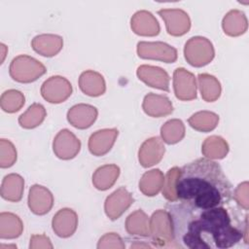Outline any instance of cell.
I'll return each mask as SVG.
<instances>
[{
    "label": "cell",
    "mask_w": 249,
    "mask_h": 249,
    "mask_svg": "<svg viewBox=\"0 0 249 249\" xmlns=\"http://www.w3.org/2000/svg\"><path fill=\"white\" fill-rule=\"evenodd\" d=\"M166 210L171 217L177 247L227 249L241 239L248 243L247 214L243 223L237 225L224 206L196 208L182 202H170Z\"/></svg>",
    "instance_id": "1"
},
{
    "label": "cell",
    "mask_w": 249,
    "mask_h": 249,
    "mask_svg": "<svg viewBox=\"0 0 249 249\" xmlns=\"http://www.w3.org/2000/svg\"><path fill=\"white\" fill-rule=\"evenodd\" d=\"M176 195L189 206L212 208L230 203L232 186L218 162L200 158L180 168Z\"/></svg>",
    "instance_id": "2"
},
{
    "label": "cell",
    "mask_w": 249,
    "mask_h": 249,
    "mask_svg": "<svg viewBox=\"0 0 249 249\" xmlns=\"http://www.w3.org/2000/svg\"><path fill=\"white\" fill-rule=\"evenodd\" d=\"M46 72L47 69L42 62L26 54L16 56L9 67V74L11 78L23 84L36 81Z\"/></svg>",
    "instance_id": "3"
},
{
    "label": "cell",
    "mask_w": 249,
    "mask_h": 249,
    "mask_svg": "<svg viewBox=\"0 0 249 249\" xmlns=\"http://www.w3.org/2000/svg\"><path fill=\"white\" fill-rule=\"evenodd\" d=\"M150 236L156 247H169L175 243L171 217L166 209H159L152 214Z\"/></svg>",
    "instance_id": "4"
},
{
    "label": "cell",
    "mask_w": 249,
    "mask_h": 249,
    "mask_svg": "<svg viewBox=\"0 0 249 249\" xmlns=\"http://www.w3.org/2000/svg\"><path fill=\"white\" fill-rule=\"evenodd\" d=\"M184 56L190 65L202 67L213 60L215 50L209 39L202 36H195L186 42Z\"/></svg>",
    "instance_id": "5"
},
{
    "label": "cell",
    "mask_w": 249,
    "mask_h": 249,
    "mask_svg": "<svg viewBox=\"0 0 249 249\" xmlns=\"http://www.w3.org/2000/svg\"><path fill=\"white\" fill-rule=\"evenodd\" d=\"M137 54L143 59L160 60L165 63H173L177 60V50L163 42H145L137 44Z\"/></svg>",
    "instance_id": "6"
},
{
    "label": "cell",
    "mask_w": 249,
    "mask_h": 249,
    "mask_svg": "<svg viewBox=\"0 0 249 249\" xmlns=\"http://www.w3.org/2000/svg\"><path fill=\"white\" fill-rule=\"evenodd\" d=\"M71 83L62 76H52L47 79L41 86L42 97L53 104L65 101L72 94Z\"/></svg>",
    "instance_id": "7"
},
{
    "label": "cell",
    "mask_w": 249,
    "mask_h": 249,
    "mask_svg": "<svg viewBox=\"0 0 249 249\" xmlns=\"http://www.w3.org/2000/svg\"><path fill=\"white\" fill-rule=\"evenodd\" d=\"M196 79L193 73L183 67L176 68L173 72V89L175 96L182 101L196 98Z\"/></svg>",
    "instance_id": "8"
},
{
    "label": "cell",
    "mask_w": 249,
    "mask_h": 249,
    "mask_svg": "<svg viewBox=\"0 0 249 249\" xmlns=\"http://www.w3.org/2000/svg\"><path fill=\"white\" fill-rule=\"evenodd\" d=\"M54 155L60 160L74 159L81 150V141L69 129H61L53 141Z\"/></svg>",
    "instance_id": "9"
},
{
    "label": "cell",
    "mask_w": 249,
    "mask_h": 249,
    "mask_svg": "<svg viewBox=\"0 0 249 249\" xmlns=\"http://www.w3.org/2000/svg\"><path fill=\"white\" fill-rule=\"evenodd\" d=\"M164 20L166 31L171 36H182L191 28L189 15L181 9H161L158 12Z\"/></svg>",
    "instance_id": "10"
},
{
    "label": "cell",
    "mask_w": 249,
    "mask_h": 249,
    "mask_svg": "<svg viewBox=\"0 0 249 249\" xmlns=\"http://www.w3.org/2000/svg\"><path fill=\"white\" fill-rule=\"evenodd\" d=\"M133 201L131 194L124 187H121L106 197L104 202L105 214L109 219L117 220L130 207Z\"/></svg>",
    "instance_id": "11"
},
{
    "label": "cell",
    "mask_w": 249,
    "mask_h": 249,
    "mask_svg": "<svg viewBox=\"0 0 249 249\" xmlns=\"http://www.w3.org/2000/svg\"><path fill=\"white\" fill-rule=\"evenodd\" d=\"M165 153V147L161 138L158 136L145 140L138 151V160L140 164L147 168L159 163Z\"/></svg>",
    "instance_id": "12"
},
{
    "label": "cell",
    "mask_w": 249,
    "mask_h": 249,
    "mask_svg": "<svg viewBox=\"0 0 249 249\" xmlns=\"http://www.w3.org/2000/svg\"><path fill=\"white\" fill-rule=\"evenodd\" d=\"M27 203L32 213L45 215L53 205V196L48 188L35 184L29 189Z\"/></svg>",
    "instance_id": "13"
},
{
    "label": "cell",
    "mask_w": 249,
    "mask_h": 249,
    "mask_svg": "<svg viewBox=\"0 0 249 249\" xmlns=\"http://www.w3.org/2000/svg\"><path fill=\"white\" fill-rule=\"evenodd\" d=\"M136 75L138 79L147 86L164 91H169L170 78L164 69L159 66L143 64L137 68Z\"/></svg>",
    "instance_id": "14"
},
{
    "label": "cell",
    "mask_w": 249,
    "mask_h": 249,
    "mask_svg": "<svg viewBox=\"0 0 249 249\" xmlns=\"http://www.w3.org/2000/svg\"><path fill=\"white\" fill-rule=\"evenodd\" d=\"M118 135L117 128H103L93 132L89 138L88 147L89 152L96 157L106 155L112 149Z\"/></svg>",
    "instance_id": "15"
},
{
    "label": "cell",
    "mask_w": 249,
    "mask_h": 249,
    "mask_svg": "<svg viewBox=\"0 0 249 249\" xmlns=\"http://www.w3.org/2000/svg\"><path fill=\"white\" fill-rule=\"evenodd\" d=\"M78 227V215L71 208H62L58 210L53 220L52 228L54 233L62 238L73 235Z\"/></svg>",
    "instance_id": "16"
},
{
    "label": "cell",
    "mask_w": 249,
    "mask_h": 249,
    "mask_svg": "<svg viewBox=\"0 0 249 249\" xmlns=\"http://www.w3.org/2000/svg\"><path fill=\"white\" fill-rule=\"evenodd\" d=\"M98 116L97 109L89 104L80 103L72 106L67 112V121L71 125L79 129L91 126Z\"/></svg>",
    "instance_id": "17"
},
{
    "label": "cell",
    "mask_w": 249,
    "mask_h": 249,
    "mask_svg": "<svg viewBox=\"0 0 249 249\" xmlns=\"http://www.w3.org/2000/svg\"><path fill=\"white\" fill-rule=\"evenodd\" d=\"M130 27L135 34L148 37L157 36L160 30L155 16L146 10L137 11L131 17Z\"/></svg>",
    "instance_id": "18"
},
{
    "label": "cell",
    "mask_w": 249,
    "mask_h": 249,
    "mask_svg": "<svg viewBox=\"0 0 249 249\" xmlns=\"http://www.w3.org/2000/svg\"><path fill=\"white\" fill-rule=\"evenodd\" d=\"M142 108L148 116L153 118L165 117L173 112V105L168 97L153 92L145 95Z\"/></svg>",
    "instance_id": "19"
},
{
    "label": "cell",
    "mask_w": 249,
    "mask_h": 249,
    "mask_svg": "<svg viewBox=\"0 0 249 249\" xmlns=\"http://www.w3.org/2000/svg\"><path fill=\"white\" fill-rule=\"evenodd\" d=\"M31 47L40 55L52 57L62 50L63 39L55 34H40L32 39Z\"/></svg>",
    "instance_id": "20"
},
{
    "label": "cell",
    "mask_w": 249,
    "mask_h": 249,
    "mask_svg": "<svg viewBox=\"0 0 249 249\" xmlns=\"http://www.w3.org/2000/svg\"><path fill=\"white\" fill-rule=\"evenodd\" d=\"M79 88L85 94L96 97L105 92L106 83L100 73L93 70H87L79 77Z\"/></svg>",
    "instance_id": "21"
},
{
    "label": "cell",
    "mask_w": 249,
    "mask_h": 249,
    "mask_svg": "<svg viewBox=\"0 0 249 249\" xmlns=\"http://www.w3.org/2000/svg\"><path fill=\"white\" fill-rule=\"evenodd\" d=\"M24 191V179L17 174L11 173L6 175L1 184V196L12 202H18L22 198Z\"/></svg>",
    "instance_id": "22"
},
{
    "label": "cell",
    "mask_w": 249,
    "mask_h": 249,
    "mask_svg": "<svg viewBox=\"0 0 249 249\" xmlns=\"http://www.w3.org/2000/svg\"><path fill=\"white\" fill-rule=\"evenodd\" d=\"M224 32L231 37L244 34L248 28V20L245 14L239 10H231L226 14L222 20Z\"/></svg>",
    "instance_id": "23"
},
{
    "label": "cell",
    "mask_w": 249,
    "mask_h": 249,
    "mask_svg": "<svg viewBox=\"0 0 249 249\" xmlns=\"http://www.w3.org/2000/svg\"><path fill=\"white\" fill-rule=\"evenodd\" d=\"M117 164H105L98 167L92 174V184L99 191H106L113 187L120 176Z\"/></svg>",
    "instance_id": "24"
},
{
    "label": "cell",
    "mask_w": 249,
    "mask_h": 249,
    "mask_svg": "<svg viewBox=\"0 0 249 249\" xmlns=\"http://www.w3.org/2000/svg\"><path fill=\"white\" fill-rule=\"evenodd\" d=\"M125 230L130 235L150 236V218L143 210L137 209L127 216Z\"/></svg>",
    "instance_id": "25"
},
{
    "label": "cell",
    "mask_w": 249,
    "mask_h": 249,
    "mask_svg": "<svg viewBox=\"0 0 249 249\" xmlns=\"http://www.w3.org/2000/svg\"><path fill=\"white\" fill-rule=\"evenodd\" d=\"M23 231V223L20 218L11 212L0 214V238L14 239Z\"/></svg>",
    "instance_id": "26"
},
{
    "label": "cell",
    "mask_w": 249,
    "mask_h": 249,
    "mask_svg": "<svg viewBox=\"0 0 249 249\" xmlns=\"http://www.w3.org/2000/svg\"><path fill=\"white\" fill-rule=\"evenodd\" d=\"M197 86L202 99L206 102H214L221 95V84L218 79L213 75L207 73L198 74Z\"/></svg>",
    "instance_id": "27"
},
{
    "label": "cell",
    "mask_w": 249,
    "mask_h": 249,
    "mask_svg": "<svg viewBox=\"0 0 249 249\" xmlns=\"http://www.w3.org/2000/svg\"><path fill=\"white\" fill-rule=\"evenodd\" d=\"M163 181L164 175L160 169L146 171L139 180V190L147 196H155L161 191Z\"/></svg>",
    "instance_id": "28"
},
{
    "label": "cell",
    "mask_w": 249,
    "mask_h": 249,
    "mask_svg": "<svg viewBox=\"0 0 249 249\" xmlns=\"http://www.w3.org/2000/svg\"><path fill=\"white\" fill-rule=\"evenodd\" d=\"M229 144L221 136L211 135L207 137L201 146L202 155L210 160H222L229 153Z\"/></svg>",
    "instance_id": "29"
},
{
    "label": "cell",
    "mask_w": 249,
    "mask_h": 249,
    "mask_svg": "<svg viewBox=\"0 0 249 249\" xmlns=\"http://www.w3.org/2000/svg\"><path fill=\"white\" fill-rule=\"evenodd\" d=\"M188 123L191 127L197 131L208 132L215 129L219 123V116L211 111H199L193 114Z\"/></svg>",
    "instance_id": "30"
},
{
    "label": "cell",
    "mask_w": 249,
    "mask_h": 249,
    "mask_svg": "<svg viewBox=\"0 0 249 249\" xmlns=\"http://www.w3.org/2000/svg\"><path fill=\"white\" fill-rule=\"evenodd\" d=\"M47 116L45 107L40 103H33L18 118V124L26 129L35 128L40 125Z\"/></svg>",
    "instance_id": "31"
},
{
    "label": "cell",
    "mask_w": 249,
    "mask_h": 249,
    "mask_svg": "<svg viewBox=\"0 0 249 249\" xmlns=\"http://www.w3.org/2000/svg\"><path fill=\"white\" fill-rule=\"evenodd\" d=\"M185 124L179 119L167 121L160 127V137L166 144L172 145L180 142L185 136Z\"/></svg>",
    "instance_id": "32"
},
{
    "label": "cell",
    "mask_w": 249,
    "mask_h": 249,
    "mask_svg": "<svg viewBox=\"0 0 249 249\" xmlns=\"http://www.w3.org/2000/svg\"><path fill=\"white\" fill-rule=\"evenodd\" d=\"M25 97L18 89H8L4 91L0 98V105L3 111L7 113H16L24 105Z\"/></svg>",
    "instance_id": "33"
},
{
    "label": "cell",
    "mask_w": 249,
    "mask_h": 249,
    "mask_svg": "<svg viewBox=\"0 0 249 249\" xmlns=\"http://www.w3.org/2000/svg\"><path fill=\"white\" fill-rule=\"evenodd\" d=\"M179 173H180V168L177 166H174L170 168L164 176L161 193L164 198H166L170 202L178 201V197L176 195V183H177Z\"/></svg>",
    "instance_id": "34"
},
{
    "label": "cell",
    "mask_w": 249,
    "mask_h": 249,
    "mask_svg": "<svg viewBox=\"0 0 249 249\" xmlns=\"http://www.w3.org/2000/svg\"><path fill=\"white\" fill-rule=\"evenodd\" d=\"M17 161V150L14 144L8 140L2 138L0 140V167L8 168L14 165Z\"/></svg>",
    "instance_id": "35"
},
{
    "label": "cell",
    "mask_w": 249,
    "mask_h": 249,
    "mask_svg": "<svg viewBox=\"0 0 249 249\" xmlns=\"http://www.w3.org/2000/svg\"><path fill=\"white\" fill-rule=\"evenodd\" d=\"M98 249H108V248H117L124 249L125 248V244L122 237L116 232H108L100 237L97 243Z\"/></svg>",
    "instance_id": "36"
},
{
    "label": "cell",
    "mask_w": 249,
    "mask_h": 249,
    "mask_svg": "<svg viewBox=\"0 0 249 249\" xmlns=\"http://www.w3.org/2000/svg\"><path fill=\"white\" fill-rule=\"evenodd\" d=\"M248 182L244 181L235 188L232 192V197L236 201V203L242 207L244 210H248L249 207V197H248Z\"/></svg>",
    "instance_id": "37"
},
{
    "label": "cell",
    "mask_w": 249,
    "mask_h": 249,
    "mask_svg": "<svg viewBox=\"0 0 249 249\" xmlns=\"http://www.w3.org/2000/svg\"><path fill=\"white\" fill-rule=\"evenodd\" d=\"M30 249H40V248H47L53 249V246L51 242V239L45 234H33L30 237Z\"/></svg>",
    "instance_id": "38"
},
{
    "label": "cell",
    "mask_w": 249,
    "mask_h": 249,
    "mask_svg": "<svg viewBox=\"0 0 249 249\" xmlns=\"http://www.w3.org/2000/svg\"><path fill=\"white\" fill-rule=\"evenodd\" d=\"M131 248H151L152 246L147 243H139L137 240H135L134 244H131Z\"/></svg>",
    "instance_id": "39"
},
{
    "label": "cell",
    "mask_w": 249,
    "mask_h": 249,
    "mask_svg": "<svg viewBox=\"0 0 249 249\" xmlns=\"http://www.w3.org/2000/svg\"><path fill=\"white\" fill-rule=\"evenodd\" d=\"M1 53H2V58H1V63H3V61H4V58H5V56H6V53H7V51H8V49H7V47L3 44V43H1Z\"/></svg>",
    "instance_id": "40"
},
{
    "label": "cell",
    "mask_w": 249,
    "mask_h": 249,
    "mask_svg": "<svg viewBox=\"0 0 249 249\" xmlns=\"http://www.w3.org/2000/svg\"><path fill=\"white\" fill-rule=\"evenodd\" d=\"M4 248H17L16 245H1L0 246V249H4Z\"/></svg>",
    "instance_id": "41"
}]
</instances>
